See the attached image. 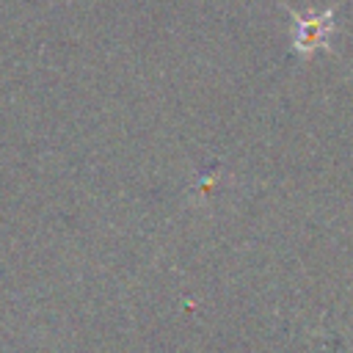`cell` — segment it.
<instances>
[{
	"mask_svg": "<svg viewBox=\"0 0 353 353\" xmlns=\"http://www.w3.org/2000/svg\"><path fill=\"white\" fill-rule=\"evenodd\" d=\"M292 47L301 55L314 52L317 47H328V39L334 33V8L328 11H312V14H298L292 11Z\"/></svg>",
	"mask_w": 353,
	"mask_h": 353,
	"instance_id": "cell-1",
	"label": "cell"
}]
</instances>
